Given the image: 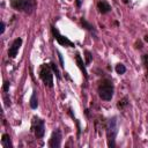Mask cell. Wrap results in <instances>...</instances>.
Masks as SVG:
<instances>
[{
  "mask_svg": "<svg viewBox=\"0 0 148 148\" xmlns=\"http://www.w3.org/2000/svg\"><path fill=\"white\" fill-rule=\"evenodd\" d=\"M97 8H98V10H99L102 14H106V13H109V12L111 10V6H110L106 1H103V0L98 1Z\"/></svg>",
  "mask_w": 148,
  "mask_h": 148,
  "instance_id": "10",
  "label": "cell"
},
{
  "mask_svg": "<svg viewBox=\"0 0 148 148\" xmlns=\"http://www.w3.org/2000/svg\"><path fill=\"white\" fill-rule=\"evenodd\" d=\"M50 66H51V68H52V72L56 74V77H57L58 80H60V79H61V76H60V72H59V69H58L57 65L52 61V62H50Z\"/></svg>",
  "mask_w": 148,
  "mask_h": 148,
  "instance_id": "14",
  "label": "cell"
},
{
  "mask_svg": "<svg viewBox=\"0 0 148 148\" xmlns=\"http://www.w3.org/2000/svg\"><path fill=\"white\" fill-rule=\"evenodd\" d=\"M82 1H83V0H76V6H77V7H81Z\"/></svg>",
  "mask_w": 148,
  "mask_h": 148,
  "instance_id": "22",
  "label": "cell"
},
{
  "mask_svg": "<svg viewBox=\"0 0 148 148\" xmlns=\"http://www.w3.org/2000/svg\"><path fill=\"white\" fill-rule=\"evenodd\" d=\"M57 53H58V57H59V61H60V66H61V67H64V66H65V64H64V59H62V56H61V53H60L59 51H57Z\"/></svg>",
  "mask_w": 148,
  "mask_h": 148,
  "instance_id": "19",
  "label": "cell"
},
{
  "mask_svg": "<svg viewBox=\"0 0 148 148\" xmlns=\"http://www.w3.org/2000/svg\"><path fill=\"white\" fill-rule=\"evenodd\" d=\"M21 45H22V38L18 37V38L14 39V42L12 43V45H10V47H9V50H8V56H9V58H15V57H16V54H17V52H18Z\"/></svg>",
  "mask_w": 148,
  "mask_h": 148,
  "instance_id": "8",
  "label": "cell"
},
{
  "mask_svg": "<svg viewBox=\"0 0 148 148\" xmlns=\"http://www.w3.org/2000/svg\"><path fill=\"white\" fill-rule=\"evenodd\" d=\"M5 29H6V24H5V22H1V30H0V34H1V35L5 32Z\"/></svg>",
  "mask_w": 148,
  "mask_h": 148,
  "instance_id": "20",
  "label": "cell"
},
{
  "mask_svg": "<svg viewBox=\"0 0 148 148\" xmlns=\"http://www.w3.org/2000/svg\"><path fill=\"white\" fill-rule=\"evenodd\" d=\"M114 69H116L117 74H124V73L126 72V67H125V65H123V64H117Z\"/></svg>",
  "mask_w": 148,
  "mask_h": 148,
  "instance_id": "16",
  "label": "cell"
},
{
  "mask_svg": "<svg viewBox=\"0 0 148 148\" xmlns=\"http://www.w3.org/2000/svg\"><path fill=\"white\" fill-rule=\"evenodd\" d=\"M91 53L89 51H86V65H88L90 61H91Z\"/></svg>",
  "mask_w": 148,
  "mask_h": 148,
  "instance_id": "17",
  "label": "cell"
},
{
  "mask_svg": "<svg viewBox=\"0 0 148 148\" xmlns=\"http://www.w3.org/2000/svg\"><path fill=\"white\" fill-rule=\"evenodd\" d=\"M2 90L5 91V92H7L8 90H9V82H3V86H2Z\"/></svg>",
  "mask_w": 148,
  "mask_h": 148,
  "instance_id": "18",
  "label": "cell"
},
{
  "mask_svg": "<svg viewBox=\"0 0 148 148\" xmlns=\"http://www.w3.org/2000/svg\"><path fill=\"white\" fill-rule=\"evenodd\" d=\"M52 68L50 65L43 64L39 68V77L44 82V84L49 88L53 87V74H52Z\"/></svg>",
  "mask_w": 148,
  "mask_h": 148,
  "instance_id": "4",
  "label": "cell"
},
{
  "mask_svg": "<svg viewBox=\"0 0 148 148\" xmlns=\"http://www.w3.org/2000/svg\"><path fill=\"white\" fill-rule=\"evenodd\" d=\"M128 105V98L127 97H124V98H121L119 102H118V104H117V106H118V109H124L125 106H127Z\"/></svg>",
  "mask_w": 148,
  "mask_h": 148,
  "instance_id": "15",
  "label": "cell"
},
{
  "mask_svg": "<svg viewBox=\"0 0 148 148\" xmlns=\"http://www.w3.org/2000/svg\"><path fill=\"white\" fill-rule=\"evenodd\" d=\"M118 133V120L117 117H111L106 124V136H108V146L113 148L116 146V136Z\"/></svg>",
  "mask_w": 148,
  "mask_h": 148,
  "instance_id": "2",
  "label": "cell"
},
{
  "mask_svg": "<svg viewBox=\"0 0 148 148\" xmlns=\"http://www.w3.org/2000/svg\"><path fill=\"white\" fill-rule=\"evenodd\" d=\"M143 61H145V64H146V66H147V68H148V54L143 56Z\"/></svg>",
  "mask_w": 148,
  "mask_h": 148,
  "instance_id": "21",
  "label": "cell"
},
{
  "mask_svg": "<svg viewBox=\"0 0 148 148\" xmlns=\"http://www.w3.org/2000/svg\"><path fill=\"white\" fill-rule=\"evenodd\" d=\"M75 60H76V64H77V66H79V68L81 69V72H82V74L84 75V77L87 79L88 77V73H87V69H86V66H84V62H83V59L81 58V56L79 54V53H76L75 54Z\"/></svg>",
  "mask_w": 148,
  "mask_h": 148,
  "instance_id": "9",
  "label": "cell"
},
{
  "mask_svg": "<svg viewBox=\"0 0 148 148\" xmlns=\"http://www.w3.org/2000/svg\"><path fill=\"white\" fill-rule=\"evenodd\" d=\"M61 139H62L61 131L59 128H56L51 134V138H50V141H49V147L59 148L61 146Z\"/></svg>",
  "mask_w": 148,
  "mask_h": 148,
  "instance_id": "7",
  "label": "cell"
},
{
  "mask_svg": "<svg viewBox=\"0 0 148 148\" xmlns=\"http://www.w3.org/2000/svg\"><path fill=\"white\" fill-rule=\"evenodd\" d=\"M113 84L112 81L109 79H104L101 81V83L98 84V96L103 99V101H111L113 97Z\"/></svg>",
  "mask_w": 148,
  "mask_h": 148,
  "instance_id": "3",
  "label": "cell"
},
{
  "mask_svg": "<svg viewBox=\"0 0 148 148\" xmlns=\"http://www.w3.org/2000/svg\"><path fill=\"white\" fill-rule=\"evenodd\" d=\"M147 72H148V68H147Z\"/></svg>",
  "mask_w": 148,
  "mask_h": 148,
  "instance_id": "24",
  "label": "cell"
},
{
  "mask_svg": "<svg viewBox=\"0 0 148 148\" xmlns=\"http://www.w3.org/2000/svg\"><path fill=\"white\" fill-rule=\"evenodd\" d=\"M145 40L148 43V35H146V36H145Z\"/></svg>",
  "mask_w": 148,
  "mask_h": 148,
  "instance_id": "23",
  "label": "cell"
},
{
  "mask_svg": "<svg viewBox=\"0 0 148 148\" xmlns=\"http://www.w3.org/2000/svg\"><path fill=\"white\" fill-rule=\"evenodd\" d=\"M1 145L5 147V148H12L13 146H12V142H10V138H9V135L8 134H2V139H1Z\"/></svg>",
  "mask_w": 148,
  "mask_h": 148,
  "instance_id": "12",
  "label": "cell"
},
{
  "mask_svg": "<svg viewBox=\"0 0 148 148\" xmlns=\"http://www.w3.org/2000/svg\"><path fill=\"white\" fill-rule=\"evenodd\" d=\"M10 6L17 12L31 15L36 9V0H10Z\"/></svg>",
  "mask_w": 148,
  "mask_h": 148,
  "instance_id": "1",
  "label": "cell"
},
{
  "mask_svg": "<svg viewBox=\"0 0 148 148\" xmlns=\"http://www.w3.org/2000/svg\"><path fill=\"white\" fill-rule=\"evenodd\" d=\"M32 130H34L35 136L37 139H42L44 136V134H45V123H44V120L38 118V117H34Z\"/></svg>",
  "mask_w": 148,
  "mask_h": 148,
  "instance_id": "5",
  "label": "cell"
},
{
  "mask_svg": "<svg viewBox=\"0 0 148 148\" xmlns=\"http://www.w3.org/2000/svg\"><path fill=\"white\" fill-rule=\"evenodd\" d=\"M38 106V99H37V95H36V90L32 91V95L30 97V108L31 109H37Z\"/></svg>",
  "mask_w": 148,
  "mask_h": 148,
  "instance_id": "13",
  "label": "cell"
},
{
  "mask_svg": "<svg viewBox=\"0 0 148 148\" xmlns=\"http://www.w3.org/2000/svg\"><path fill=\"white\" fill-rule=\"evenodd\" d=\"M81 24H82V27L84 28V29H87V30H89V31H91V32H96V28L91 24V23H89L86 18H81Z\"/></svg>",
  "mask_w": 148,
  "mask_h": 148,
  "instance_id": "11",
  "label": "cell"
},
{
  "mask_svg": "<svg viewBox=\"0 0 148 148\" xmlns=\"http://www.w3.org/2000/svg\"><path fill=\"white\" fill-rule=\"evenodd\" d=\"M52 34H53L54 39H56L60 45H62V46H68V47H74V46H75L74 43H73L72 40H69L67 37L62 36L56 27H52Z\"/></svg>",
  "mask_w": 148,
  "mask_h": 148,
  "instance_id": "6",
  "label": "cell"
}]
</instances>
